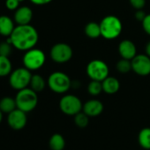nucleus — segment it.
<instances>
[{
	"instance_id": "20",
	"label": "nucleus",
	"mask_w": 150,
	"mask_h": 150,
	"mask_svg": "<svg viewBox=\"0 0 150 150\" xmlns=\"http://www.w3.org/2000/svg\"><path fill=\"white\" fill-rule=\"evenodd\" d=\"M30 88H32L36 93L42 91L46 87V81L42 76L39 74H33L30 81Z\"/></svg>"
},
{
	"instance_id": "31",
	"label": "nucleus",
	"mask_w": 150,
	"mask_h": 150,
	"mask_svg": "<svg viewBox=\"0 0 150 150\" xmlns=\"http://www.w3.org/2000/svg\"><path fill=\"white\" fill-rule=\"evenodd\" d=\"M31 3H33L34 5L36 6H44L47 4H50V2H52L53 0H30Z\"/></svg>"
},
{
	"instance_id": "19",
	"label": "nucleus",
	"mask_w": 150,
	"mask_h": 150,
	"mask_svg": "<svg viewBox=\"0 0 150 150\" xmlns=\"http://www.w3.org/2000/svg\"><path fill=\"white\" fill-rule=\"evenodd\" d=\"M49 146L51 150H64L65 146L64 138L59 133H55L50 137Z\"/></svg>"
},
{
	"instance_id": "4",
	"label": "nucleus",
	"mask_w": 150,
	"mask_h": 150,
	"mask_svg": "<svg viewBox=\"0 0 150 150\" xmlns=\"http://www.w3.org/2000/svg\"><path fill=\"white\" fill-rule=\"evenodd\" d=\"M47 85L56 94H64L71 87L72 83L68 75L63 71L52 72L47 81Z\"/></svg>"
},
{
	"instance_id": "17",
	"label": "nucleus",
	"mask_w": 150,
	"mask_h": 150,
	"mask_svg": "<svg viewBox=\"0 0 150 150\" xmlns=\"http://www.w3.org/2000/svg\"><path fill=\"white\" fill-rule=\"evenodd\" d=\"M86 35L90 39H97L101 36V28L100 23L91 21L88 23L84 28Z\"/></svg>"
},
{
	"instance_id": "29",
	"label": "nucleus",
	"mask_w": 150,
	"mask_h": 150,
	"mask_svg": "<svg viewBox=\"0 0 150 150\" xmlns=\"http://www.w3.org/2000/svg\"><path fill=\"white\" fill-rule=\"evenodd\" d=\"M129 2L135 10L143 9L146 5V0H129Z\"/></svg>"
},
{
	"instance_id": "25",
	"label": "nucleus",
	"mask_w": 150,
	"mask_h": 150,
	"mask_svg": "<svg viewBox=\"0 0 150 150\" xmlns=\"http://www.w3.org/2000/svg\"><path fill=\"white\" fill-rule=\"evenodd\" d=\"M116 68H117V71H118L119 73L126 74V73H128L129 71H132V62H131V60L122 58V59H120V60L117 63Z\"/></svg>"
},
{
	"instance_id": "3",
	"label": "nucleus",
	"mask_w": 150,
	"mask_h": 150,
	"mask_svg": "<svg viewBox=\"0 0 150 150\" xmlns=\"http://www.w3.org/2000/svg\"><path fill=\"white\" fill-rule=\"evenodd\" d=\"M17 108L28 113L35 109L38 103L37 93L30 88L19 90L15 97Z\"/></svg>"
},
{
	"instance_id": "5",
	"label": "nucleus",
	"mask_w": 150,
	"mask_h": 150,
	"mask_svg": "<svg viewBox=\"0 0 150 150\" xmlns=\"http://www.w3.org/2000/svg\"><path fill=\"white\" fill-rule=\"evenodd\" d=\"M46 61V56L44 52L40 49H30L26 51L23 56V64L24 67L29 71H36L42 68Z\"/></svg>"
},
{
	"instance_id": "27",
	"label": "nucleus",
	"mask_w": 150,
	"mask_h": 150,
	"mask_svg": "<svg viewBox=\"0 0 150 150\" xmlns=\"http://www.w3.org/2000/svg\"><path fill=\"white\" fill-rule=\"evenodd\" d=\"M141 25H142V28L145 31V33L147 34L148 35H150V13L146 15L144 20L141 21Z\"/></svg>"
},
{
	"instance_id": "7",
	"label": "nucleus",
	"mask_w": 150,
	"mask_h": 150,
	"mask_svg": "<svg viewBox=\"0 0 150 150\" xmlns=\"http://www.w3.org/2000/svg\"><path fill=\"white\" fill-rule=\"evenodd\" d=\"M32 75L33 74L31 73V71H29L26 67L18 68L13 71H12L10 74L9 77L10 86L18 91L26 88L30 84Z\"/></svg>"
},
{
	"instance_id": "30",
	"label": "nucleus",
	"mask_w": 150,
	"mask_h": 150,
	"mask_svg": "<svg viewBox=\"0 0 150 150\" xmlns=\"http://www.w3.org/2000/svg\"><path fill=\"white\" fill-rule=\"evenodd\" d=\"M146 13L142 10V9H139V10H136L135 13H134V17L137 21H142L144 20V18L146 17Z\"/></svg>"
},
{
	"instance_id": "12",
	"label": "nucleus",
	"mask_w": 150,
	"mask_h": 150,
	"mask_svg": "<svg viewBox=\"0 0 150 150\" xmlns=\"http://www.w3.org/2000/svg\"><path fill=\"white\" fill-rule=\"evenodd\" d=\"M118 53L122 58L132 60L137 55V48L133 42L130 40H123L118 44Z\"/></svg>"
},
{
	"instance_id": "15",
	"label": "nucleus",
	"mask_w": 150,
	"mask_h": 150,
	"mask_svg": "<svg viewBox=\"0 0 150 150\" xmlns=\"http://www.w3.org/2000/svg\"><path fill=\"white\" fill-rule=\"evenodd\" d=\"M103 91L107 95H114L118 92L120 88L119 81L112 76H109L102 81Z\"/></svg>"
},
{
	"instance_id": "33",
	"label": "nucleus",
	"mask_w": 150,
	"mask_h": 150,
	"mask_svg": "<svg viewBox=\"0 0 150 150\" xmlns=\"http://www.w3.org/2000/svg\"><path fill=\"white\" fill-rule=\"evenodd\" d=\"M2 119H3V112L0 110V123L2 122Z\"/></svg>"
},
{
	"instance_id": "2",
	"label": "nucleus",
	"mask_w": 150,
	"mask_h": 150,
	"mask_svg": "<svg viewBox=\"0 0 150 150\" xmlns=\"http://www.w3.org/2000/svg\"><path fill=\"white\" fill-rule=\"evenodd\" d=\"M101 36L106 40L117 38L123 30V24L120 19L115 15H107L100 22Z\"/></svg>"
},
{
	"instance_id": "34",
	"label": "nucleus",
	"mask_w": 150,
	"mask_h": 150,
	"mask_svg": "<svg viewBox=\"0 0 150 150\" xmlns=\"http://www.w3.org/2000/svg\"><path fill=\"white\" fill-rule=\"evenodd\" d=\"M21 1H24V0H20V2H21Z\"/></svg>"
},
{
	"instance_id": "8",
	"label": "nucleus",
	"mask_w": 150,
	"mask_h": 150,
	"mask_svg": "<svg viewBox=\"0 0 150 150\" xmlns=\"http://www.w3.org/2000/svg\"><path fill=\"white\" fill-rule=\"evenodd\" d=\"M59 108L61 111L67 116H75L82 111L83 103L81 100L74 95H65L59 102Z\"/></svg>"
},
{
	"instance_id": "22",
	"label": "nucleus",
	"mask_w": 150,
	"mask_h": 150,
	"mask_svg": "<svg viewBox=\"0 0 150 150\" xmlns=\"http://www.w3.org/2000/svg\"><path fill=\"white\" fill-rule=\"evenodd\" d=\"M12 62L9 57L0 56V77H5L12 72Z\"/></svg>"
},
{
	"instance_id": "26",
	"label": "nucleus",
	"mask_w": 150,
	"mask_h": 150,
	"mask_svg": "<svg viewBox=\"0 0 150 150\" xmlns=\"http://www.w3.org/2000/svg\"><path fill=\"white\" fill-rule=\"evenodd\" d=\"M12 53V44L7 41L0 42V56L9 57Z\"/></svg>"
},
{
	"instance_id": "9",
	"label": "nucleus",
	"mask_w": 150,
	"mask_h": 150,
	"mask_svg": "<svg viewBox=\"0 0 150 150\" xmlns=\"http://www.w3.org/2000/svg\"><path fill=\"white\" fill-rule=\"evenodd\" d=\"M50 58L57 64H64L70 61L73 55L71 47L64 42H58L52 46L50 52Z\"/></svg>"
},
{
	"instance_id": "28",
	"label": "nucleus",
	"mask_w": 150,
	"mask_h": 150,
	"mask_svg": "<svg viewBox=\"0 0 150 150\" xmlns=\"http://www.w3.org/2000/svg\"><path fill=\"white\" fill-rule=\"evenodd\" d=\"M20 0H6V6L10 11H16L19 8Z\"/></svg>"
},
{
	"instance_id": "11",
	"label": "nucleus",
	"mask_w": 150,
	"mask_h": 150,
	"mask_svg": "<svg viewBox=\"0 0 150 150\" xmlns=\"http://www.w3.org/2000/svg\"><path fill=\"white\" fill-rule=\"evenodd\" d=\"M28 122L27 113L20 109H15L8 114L7 123L11 128L13 130H21L23 129Z\"/></svg>"
},
{
	"instance_id": "24",
	"label": "nucleus",
	"mask_w": 150,
	"mask_h": 150,
	"mask_svg": "<svg viewBox=\"0 0 150 150\" xmlns=\"http://www.w3.org/2000/svg\"><path fill=\"white\" fill-rule=\"evenodd\" d=\"M74 123L80 128H85L89 123V117L85 112L81 111L74 116Z\"/></svg>"
},
{
	"instance_id": "14",
	"label": "nucleus",
	"mask_w": 150,
	"mask_h": 150,
	"mask_svg": "<svg viewBox=\"0 0 150 150\" xmlns=\"http://www.w3.org/2000/svg\"><path fill=\"white\" fill-rule=\"evenodd\" d=\"M33 19V11L28 6L19 7L14 13V21L18 25H28Z\"/></svg>"
},
{
	"instance_id": "6",
	"label": "nucleus",
	"mask_w": 150,
	"mask_h": 150,
	"mask_svg": "<svg viewBox=\"0 0 150 150\" xmlns=\"http://www.w3.org/2000/svg\"><path fill=\"white\" fill-rule=\"evenodd\" d=\"M86 72L91 81H103L110 75V69L104 61L94 59L88 64Z\"/></svg>"
},
{
	"instance_id": "21",
	"label": "nucleus",
	"mask_w": 150,
	"mask_h": 150,
	"mask_svg": "<svg viewBox=\"0 0 150 150\" xmlns=\"http://www.w3.org/2000/svg\"><path fill=\"white\" fill-rule=\"evenodd\" d=\"M138 141L139 146L144 149H150V128L146 127L140 130L139 136H138Z\"/></svg>"
},
{
	"instance_id": "32",
	"label": "nucleus",
	"mask_w": 150,
	"mask_h": 150,
	"mask_svg": "<svg viewBox=\"0 0 150 150\" xmlns=\"http://www.w3.org/2000/svg\"><path fill=\"white\" fill-rule=\"evenodd\" d=\"M146 54L148 56V57H150V41L146 43Z\"/></svg>"
},
{
	"instance_id": "23",
	"label": "nucleus",
	"mask_w": 150,
	"mask_h": 150,
	"mask_svg": "<svg viewBox=\"0 0 150 150\" xmlns=\"http://www.w3.org/2000/svg\"><path fill=\"white\" fill-rule=\"evenodd\" d=\"M88 92L89 93L90 96H99L103 91V85L102 81H91L88 86Z\"/></svg>"
},
{
	"instance_id": "18",
	"label": "nucleus",
	"mask_w": 150,
	"mask_h": 150,
	"mask_svg": "<svg viewBox=\"0 0 150 150\" xmlns=\"http://www.w3.org/2000/svg\"><path fill=\"white\" fill-rule=\"evenodd\" d=\"M15 109H17L15 98L6 96L0 100V110L3 113L9 114Z\"/></svg>"
},
{
	"instance_id": "16",
	"label": "nucleus",
	"mask_w": 150,
	"mask_h": 150,
	"mask_svg": "<svg viewBox=\"0 0 150 150\" xmlns=\"http://www.w3.org/2000/svg\"><path fill=\"white\" fill-rule=\"evenodd\" d=\"M13 21L6 15L0 16V35L3 36L9 37L14 29Z\"/></svg>"
},
{
	"instance_id": "13",
	"label": "nucleus",
	"mask_w": 150,
	"mask_h": 150,
	"mask_svg": "<svg viewBox=\"0 0 150 150\" xmlns=\"http://www.w3.org/2000/svg\"><path fill=\"white\" fill-rule=\"evenodd\" d=\"M82 111L85 112L89 117H95L101 115L103 111V104L101 101L91 99L83 104Z\"/></svg>"
},
{
	"instance_id": "1",
	"label": "nucleus",
	"mask_w": 150,
	"mask_h": 150,
	"mask_svg": "<svg viewBox=\"0 0 150 150\" xmlns=\"http://www.w3.org/2000/svg\"><path fill=\"white\" fill-rule=\"evenodd\" d=\"M9 37L15 49L24 51L35 48L39 40L37 30L30 24L18 25Z\"/></svg>"
},
{
	"instance_id": "10",
	"label": "nucleus",
	"mask_w": 150,
	"mask_h": 150,
	"mask_svg": "<svg viewBox=\"0 0 150 150\" xmlns=\"http://www.w3.org/2000/svg\"><path fill=\"white\" fill-rule=\"evenodd\" d=\"M131 62L132 70L139 76H147L150 74V57L146 54L136 55Z\"/></svg>"
}]
</instances>
